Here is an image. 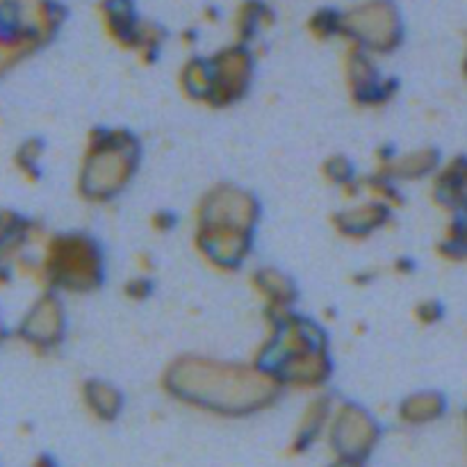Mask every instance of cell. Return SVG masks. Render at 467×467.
<instances>
[{
    "instance_id": "obj_1",
    "label": "cell",
    "mask_w": 467,
    "mask_h": 467,
    "mask_svg": "<svg viewBox=\"0 0 467 467\" xmlns=\"http://www.w3.org/2000/svg\"><path fill=\"white\" fill-rule=\"evenodd\" d=\"M167 383L181 400L231 415L263 409L276 395V379L269 374L199 358L178 363Z\"/></svg>"
},
{
    "instance_id": "obj_2",
    "label": "cell",
    "mask_w": 467,
    "mask_h": 467,
    "mask_svg": "<svg viewBox=\"0 0 467 467\" xmlns=\"http://www.w3.org/2000/svg\"><path fill=\"white\" fill-rule=\"evenodd\" d=\"M59 16L53 0H0V39L35 46L55 30Z\"/></svg>"
},
{
    "instance_id": "obj_3",
    "label": "cell",
    "mask_w": 467,
    "mask_h": 467,
    "mask_svg": "<svg viewBox=\"0 0 467 467\" xmlns=\"http://www.w3.org/2000/svg\"><path fill=\"white\" fill-rule=\"evenodd\" d=\"M340 32L368 48H390L400 36V14L390 0H368L342 14Z\"/></svg>"
},
{
    "instance_id": "obj_4",
    "label": "cell",
    "mask_w": 467,
    "mask_h": 467,
    "mask_svg": "<svg viewBox=\"0 0 467 467\" xmlns=\"http://www.w3.org/2000/svg\"><path fill=\"white\" fill-rule=\"evenodd\" d=\"M132 167H135V155L121 144L100 146L91 153L85 167V176H82L85 192L94 199H109L126 185Z\"/></svg>"
},
{
    "instance_id": "obj_5",
    "label": "cell",
    "mask_w": 467,
    "mask_h": 467,
    "mask_svg": "<svg viewBox=\"0 0 467 467\" xmlns=\"http://www.w3.org/2000/svg\"><path fill=\"white\" fill-rule=\"evenodd\" d=\"M331 438L333 447L342 459L360 461L369 454V450L377 442V427L365 410L347 406L337 413Z\"/></svg>"
},
{
    "instance_id": "obj_6",
    "label": "cell",
    "mask_w": 467,
    "mask_h": 467,
    "mask_svg": "<svg viewBox=\"0 0 467 467\" xmlns=\"http://www.w3.org/2000/svg\"><path fill=\"white\" fill-rule=\"evenodd\" d=\"M59 254L55 255L53 274L57 281L67 287H87L99 276V254L89 240L71 237V240L59 242Z\"/></svg>"
},
{
    "instance_id": "obj_7",
    "label": "cell",
    "mask_w": 467,
    "mask_h": 467,
    "mask_svg": "<svg viewBox=\"0 0 467 467\" xmlns=\"http://www.w3.org/2000/svg\"><path fill=\"white\" fill-rule=\"evenodd\" d=\"M205 228H217V231H249L254 222V201L244 194H235L226 190L210 199L205 210Z\"/></svg>"
},
{
    "instance_id": "obj_8",
    "label": "cell",
    "mask_w": 467,
    "mask_h": 467,
    "mask_svg": "<svg viewBox=\"0 0 467 467\" xmlns=\"http://www.w3.org/2000/svg\"><path fill=\"white\" fill-rule=\"evenodd\" d=\"M21 333L36 345H53V340H57V336L62 333V310H59L57 301L53 296L41 299L23 322Z\"/></svg>"
},
{
    "instance_id": "obj_9",
    "label": "cell",
    "mask_w": 467,
    "mask_h": 467,
    "mask_svg": "<svg viewBox=\"0 0 467 467\" xmlns=\"http://www.w3.org/2000/svg\"><path fill=\"white\" fill-rule=\"evenodd\" d=\"M87 401H89V409L94 410L99 418H114L119 413V406H121V400H119V392L112 390L109 386H103V383H91L87 388Z\"/></svg>"
},
{
    "instance_id": "obj_10",
    "label": "cell",
    "mask_w": 467,
    "mask_h": 467,
    "mask_svg": "<svg viewBox=\"0 0 467 467\" xmlns=\"http://www.w3.org/2000/svg\"><path fill=\"white\" fill-rule=\"evenodd\" d=\"M441 413V404L433 397H415L404 406V418L410 422H424Z\"/></svg>"
},
{
    "instance_id": "obj_11",
    "label": "cell",
    "mask_w": 467,
    "mask_h": 467,
    "mask_svg": "<svg viewBox=\"0 0 467 467\" xmlns=\"http://www.w3.org/2000/svg\"><path fill=\"white\" fill-rule=\"evenodd\" d=\"M333 467H360V461H354V459H342L340 456V461H337L336 465Z\"/></svg>"
}]
</instances>
